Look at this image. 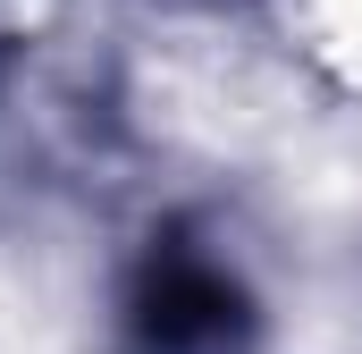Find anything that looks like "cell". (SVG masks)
<instances>
[{
  "instance_id": "obj_1",
  "label": "cell",
  "mask_w": 362,
  "mask_h": 354,
  "mask_svg": "<svg viewBox=\"0 0 362 354\" xmlns=\"http://www.w3.org/2000/svg\"><path fill=\"white\" fill-rule=\"evenodd\" d=\"M101 354H270V278L211 211H160L110 262Z\"/></svg>"
}]
</instances>
